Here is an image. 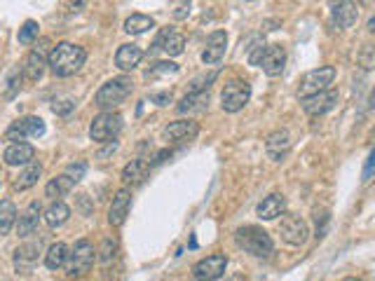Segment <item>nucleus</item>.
Listing matches in <instances>:
<instances>
[{
	"instance_id": "20",
	"label": "nucleus",
	"mask_w": 375,
	"mask_h": 281,
	"mask_svg": "<svg viewBox=\"0 0 375 281\" xmlns=\"http://www.w3.org/2000/svg\"><path fill=\"white\" fill-rule=\"evenodd\" d=\"M36 157V150L33 145L29 143H10L8 150H5V164H10V167H26V164H31Z\"/></svg>"
},
{
	"instance_id": "30",
	"label": "nucleus",
	"mask_w": 375,
	"mask_h": 281,
	"mask_svg": "<svg viewBox=\"0 0 375 281\" xmlns=\"http://www.w3.org/2000/svg\"><path fill=\"white\" fill-rule=\"evenodd\" d=\"M66 260H68V246L63 244V241L52 244L47 248V253H45V265H47L49 270H59V267L66 265Z\"/></svg>"
},
{
	"instance_id": "4",
	"label": "nucleus",
	"mask_w": 375,
	"mask_h": 281,
	"mask_svg": "<svg viewBox=\"0 0 375 281\" xmlns=\"http://www.w3.org/2000/svg\"><path fill=\"white\" fill-rule=\"evenodd\" d=\"M94 258H96V251H94L92 241L80 239V241H75V246L68 251V260L63 267H66V272L70 277H82L85 272L92 270Z\"/></svg>"
},
{
	"instance_id": "1",
	"label": "nucleus",
	"mask_w": 375,
	"mask_h": 281,
	"mask_svg": "<svg viewBox=\"0 0 375 281\" xmlns=\"http://www.w3.org/2000/svg\"><path fill=\"white\" fill-rule=\"evenodd\" d=\"M87 52L80 47V45L73 42H59L56 47H52V52L47 56V66L52 68V73L56 78H70L77 70L85 66Z\"/></svg>"
},
{
	"instance_id": "32",
	"label": "nucleus",
	"mask_w": 375,
	"mask_h": 281,
	"mask_svg": "<svg viewBox=\"0 0 375 281\" xmlns=\"http://www.w3.org/2000/svg\"><path fill=\"white\" fill-rule=\"evenodd\" d=\"M148 29H155V19L148 17V15H132L125 22V31L132 35H139V33H146Z\"/></svg>"
},
{
	"instance_id": "19",
	"label": "nucleus",
	"mask_w": 375,
	"mask_h": 281,
	"mask_svg": "<svg viewBox=\"0 0 375 281\" xmlns=\"http://www.w3.org/2000/svg\"><path fill=\"white\" fill-rule=\"evenodd\" d=\"M265 150H268V155L273 162H282L284 157L289 155L291 150V138H289V131H273L268 136V140H265Z\"/></svg>"
},
{
	"instance_id": "36",
	"label": "nucleus",
	"mask_w": 375,
	"mask_h": 281,
	"mask_svg": "<svg viewBox=\"0 0 375 281\" xmlns=\"http://www.w3.org/2000/svg\"><path fill=\"white\" fill-rule=\"evenodd\" d=\"M85 174H87V164H85V162H73V164H68V167H66V176H68L73 183L82 181V178H85Z\"/></svg>"
},
{
	"instance_id": "24",
	"label": "nucleus",
	"mask_w": 375,
	"mask_h": 281,
	"mask_svg": "<svg viewBox=\"0 0 375 281\" xmlns=\"http://www.w3.org/2000/svg\"><path fill=\"white\" fill-rule=\"evenodd\" d=\"M141 59H144V49L134 42H127L122 45L118 54H115V66L120 70H134L141 63Z\"/></svg>"
},
{
	"instance_id": "2",
	"label": "nucleus",
	"mask_w": 375,
	"mask_h": 281,
	"mask_svg": "<svg viewBox=\"0 0 375 281\" xmlns=\"http://www.w3.org/2000/svg\"><path fill=\"white\" fill-rule=\"evenodd\" d=\"M235 241H237L239 248H244V251L251 253L254 258H268V255L275 251L273 237H270V234L258 225L239 227L235 232Z\"/></svg>"
},
{
	"instance_id": "43",
	"label": "nucleus",
	"mask_w": 375,
	"mask_h": 281,
	"mask_svg": "<svg viewBox=\"0 0 375 281\" xmlns=\"http://www.w3.org/2000/svg\"><path fill=\"white\" fill-rule=\"evenodd\" d=\"M342 281H361V279H354V277H347V279H342Z\"/></svg>"
},
{
	"instance_id": "8",
	"label": "nucleus",
	"mask_w": 375,
	"mask_h": 281,
	"mask_svg": "<svg viewBox=\"0 0 375 281\" xmlns=\"http://www.w3.org/2000/svg\"><path fill=\"white\" fill-rule=\"evenodd\" d=\"M49 38H43L40 42L36 45V49L31 52L29 56L24 59V66H22V73H24V78L29 80V82H38L43 78V73H45V66H47V56L52 49L49 47Z\"/></svg>"
},
{
	"instance_id": "29",
	"label": "nucleus",
	"mask_w": 375,
	"mask_h": 281,
	"mask_svg": "<svg viewBox=\"0 0 375 281\" xmlns=\"http://www.w3.org/2000/svg\"><path fill=\"white\" fill-rule=\"evenodd\" d=\"M43 174V167H40V162H31V164H26V169L19 174V178L15 181V190H29V188H33V185L38 183V178H40Z\"/></svg>"
},
{
	"instance_id": "16",
	"label": "nucleus",
	"mask_w": 375,
	"mask_h": 281,
	"mask_svg": "<svg viewBox=\"0 0 375 281\" xmlns=\"http://www.w3.org/2000/svg\"><path fill=\"white\" fill-rule=\"evenodd\" d=\"M129 207H132V193H129V190H118L113 197L111 209H108V223H111L113 227H120L122 223L127 220Z\"/></svg>"
},
{
	"instance_id": "27",
	"label": "nucleus",
	"mask_w": 375,
	"mask_h": 281,
	"mask_svg": "<svg viewBox=\"0 0 375 281\" xmlns=\"http://www.w3.org/2000/svg\"><path fill=\"white\" fill-rule=\"evenodd\" d=\"M68 218H70V209L61 200L59 202H52L49 207L45 209V223H47L49 227H59Z\"/></svg>"
},
{
	"instance_id": "9",
	"label": "nucleus",
	"mask_w": 375,
	"mask_h": 281,
	"mask_svg": "<svg viewBox=\"0 0 375 281\" xmlns=\"http://www.w3.org/2000/svg\"><path fill=\"white\" fill-rule=\"evenodd\" d=\"M280 234L289 246H303L309 237V227L300 216L286 214L280 223Z\"/></svg>"
},
{
	"instance_id": "22",
	"label": "nucleus",
	"mask_w": 375,
	"mask_h": 281,
	"mask_svg": "<svg viewBox=\"0 0 375 281\" xmlns=\"http://www.w3.org/2000/svg\"><path fill=\"white\" fill-rule=\"evenodd\" d=\"M40 202H31L29 207L24 209V214L19 216V223H17V234L19 237H29L38 230V220H40Z\"/></svg>"
},
{
	"instance_id": "25",
	"label": "nucleus",
	"mask_w": 375,
	"mask_h": 281,
	"mask_svg": "<svg viewBox=\"0 0 375 281\" xmlns=\"http://www.w3.org/2000/svg\"><path fill=\"white\" fill-rule=\"evenodd\" d=\"M206 108H209V92H190L181 99L176 111L181 115H185V113H202Z\"/></svg>"
},
{
	"instance_id": "37",
	"label": "nucleus",
	"mask_w": 375,
	"mask_h": 281,
	"mask_svg": "<svg viewBox=\"0 0 375 281\" xmlns=\"http://www.w3.org/2000/svg\"><path fill=\"white\" fill-rule=\"evenodd\" d=\"M52 111H54V115H61V118H66V115H70V113L75 111V101H70V99L56 101V104L52 106Z\"/></svg>"
},
{
	"instance_id": "10",
	"label": "nucleus",
	"mask_w": 375,
	"mask_h": 281,
	"mask_svg": "<svg viewBox=\"0 0 375 281\" xmlns=\"http://www.w3.org/2000/svg\"><path fill=\"white\" fill-rule=\"evenodd\" d=\"M225 270H228V258L221 253H216V255H206V258H202L199 263H195V267H192V277L197 281H216L223 277Z\"/></svg>"
},
{
	"instance_id": "39",
	"label": "nucleus",
	"mask_w": 375,
	"mask_h": 281,
	"mask_svg": "<svg viewBox=\"0 0 375 281\" xmlns=\"http://www.w3.org/2000/svg\"><path fill=\"white\" fill-rule=\"evenodd\" d=\"M190 3H176V10H174V19H185L190 15Z\"/></svg>"
},
{
	"instance_id": "33",
	"label": "nucleus",
	"mask_w": 375,
	"mask_h": 281,
	"mask_svg": "<svg viewBox=\"0 0 375 281\" xmlns=\"http://www.w3.org/2000/svg\"><path fill=\"white\" fill-rule=\"evenodd\" d=\"M176 70H178L176 63L158 61V63H153V66L146 70V80H155V78H160V75H171V73H176Z\"/></svg>"
},
{
	"instance_id": "23",
	"label": "nucleus",
	"mask_w": 375,
	"mask_h": 281,
	"mask_svg": "<svg viewBox=\"0 0 375 281\" xmlns=\"http://www.w3.org/2000/svg\"><path fill=\"white\" fill-rule=\"evenodd\" d=\"M284 211H286V197L270 195L258 204L256 214H258V218H263V220H275V218H280V216H284Z\"/></svg>"
},
{
	"instance_id": "18",
	"label": "nucleus",
	"mask_w": 375,
	"mask_h": 281,
	"mask_svg": "<svg viewBox=\"0 0 375 281\" xmlns=\"http://www.w3.org/2000/svg\"><path fill=\"white\" fill-rule=\"evenodd\" d=\"M155 47L162 49L167 56H178L183 54V47H185V38L176 33V31H171V26H167L160 31L158 40H155Z\"/></svg>"
},
{
	"instance_id": "28",
	"label": "nucleus",
	"mask_w": 375,
	"mask_h": 281,
	"mask_svg": "<svg viewBox=\"0 0 375 281\" xmlns=\"http://www.w3.org/2000/svg\"><path fill=\"white\" fill-rule=\"evenodd\" d=\"M73 188H75V183L70 181L66 174H61V176L52 178V181L47 183V188H45V195L52 197L54 202H59V197H66Z\"/></svg>"
},
{
	"instance_id": "12",
	"label": "nucleus",
	"mask_w": 375,
	"mask_h": 281,
	"mask_svg": "<svg viewBox=\"0 0 375 281\" xmlns=\"http://www.w3.org/2000/svg\"><path fill=\"white\" fill-rule=\"evenodd\" d=\"M335 104H338V92L326 89V92H319V94H314V97L303 99V111L307 115H312V118H319V115L333 111Z\"/></svg>"
},
{
	"instance_id": "41",
	"label": "nucleus",
	"mask_w": 375,
	"mask_h": 281,
	"mask_svg": "<svg viewBox=\"0 0 375 281\" xmlns=\"http://www.w3.org/2000/svg\"><path fill=\"white\" fill-rule=\"evenodd\" d=\"M373 167H375V157H373V152H371V155H368V159H366L364 181H371V176H373Z\"/></svg>"
},
{
	"instance_id": "11",
	"label": "nucleus",
	"mask_w": 375,
	"mask_h": 281,
	"mask_svg": "<svg viewBox=\"0 0 375 281\" xmlns=\"http://www.w3.org/2000/svg\"><path fill=\"white\" fill-rule=\"evenodd\" d=\"M45 134V122L40 118H33V115H26V118L17 120L15 125L10 127L8 134H5V140H19V143H24V138L29 136H43Z\"/></svg>"
},
{
	"instance_id": "38",
	"label": "nucleus",
	"mask_w": 375,
	"mask_h": 281,
	"mask_svg": "<svg viewBox=\"0 0 375 281\" xmlns=\"http://www.w3.org/2000/svg\"><path fill=\"white\" fill-rule=\"evenodd\" d=\"M263 54H265V45H256L254 49H251V54H249V63L251 66H261V59H263Z\"/></svg>"
},
{
	"instance_id": "7",
	"label": "nucleus",
	"mask_w": 375,
	"mask_h": 281,
	"mask_svg": "<svg viewBox=\"0 0 375 281\" xmlns=\"http://www.w3.org/2000/svg\"><path fill=\"white\" fill-rule=\"evenodd\" d=\"M251 99V85L244 80H230L223 87L221 94V108L225 113H239Z\"/></svg>"
},
{
	"instance_id": "21",
	"label": "nucleus",
	"mask_w": 375,
	"mask_h": 281,
	"mask_svg": "<svg viewBox=\"0 0 375 281\" xmlns=\"http://www.w3.org/2000/svg\"><path fill=\"white\" fill-rule=\"evenodd\" d=\"M199 134V125L192 120H176L164 129V136L174 140V143H183V140H192Z\"/></svg>"
},
{
	"instance_id": "31",
	"label": "nucleus",
	"mask_w": 375,
	"mask_h": 281,
	"mask_svg": "<svg viewBox=\"0 0 375 281\" xmlns=\"http://www.w3.org/2000/svg\"><path fill=\"white\" fill-rule=\"evenodd\" d=\"M17 225V207L10 200L0 202V234H10V230Z\"/></svg>"
},
{
	"instance_id": "34",
	"label": "nucleus",
	"mask_w": 375,
	"mask_h": 281,
	"mask_svg": "<svg viewBox=\"0 0 375 281\" xmlns=\"http://www.w3.org/2000/svg\"><path fill=\"white\" fill-rule=\"evenodd\" d=\"M38 33H40V26H38V22L29 19V22H24V26L19 29V42H22V45L36 42L38 40Z\"/></svg>"
},
{
	"instance_id": "15",
	"label": "nucleus",
	"mask_w": 375,
	"mask_h": 281,
	"mask_svg": "<svg viewBox=\"0 0 375 281\" xmlns=\"http://www.w3.org/2000/svg\"><path fill=\"white\" fill-rule=\"evenodd\" d=\"M43 251V241L33 239V241H26L15 251V267L17 272H31L33 265L38 263V255Z\"/></svg>"
},
{
	"instance_id": "35",
	"label": "nucleus",
	"mask_w": 375,
	"mask_h": 281,
	"mask_svg": "<svg viewBox=\"0 0 375 281\" xmlns=\"http://www.w3.org/2000/svg\"><path fill=\"white\" fill-rule=\"evenodd\" d=\"M99 253H101V255H99L101 263H111V260L115 258V253H118V241L111 239V237L103 239V244H101V251H99Z\"/></svg>"
},
{
	"instance_id": "6",
	"label": "nucleus",
	"mask_w": 375,
	"mask_h": 281,
	"mask_svg": "<svg viewBox=\"0 0 375 281\" xmlns=\"http://www.w3.org/2000/svg\"><path fill=\"white\" fill-rule=\"evenodd\" d=\"M335 80V68L333 66H319L303 78L300 82V89H298V99H307V97H314L319 92H326L328 85H333Z\"/></svg>"
},
{
	"instance_id": "3",
	"label": "nucleus",
	"mask_w": 375,
	"mask_h": 281,
	"mask_svg": "<svg viewBox=\"0 0 375 281\" xmlns=\"http://www.w3.org/2000/svg\"><path fill=\"white\" fill-rule=\"evenodd\" d=\"M134 82L132 78L122 75V78H113L103 85L94 97V106L101 108L103 113H113V108H118L120 104H125L127 97L132 94Z\"/></svg>"
},
{
	"instance_id": "13",
	"label": "nucleus",
	"mask_w": 375,
	"mask_h": 281,
	"mask_svg": "<svg viewBox=\"0 0 375 281\" xmlns=\"http://www.w3.org/2000/svg\"><path fill=\"white\" fill-rule=\"evenodd\" d=\"M225 47H228V33H225V31H213V33L206 38V47L202 49V61L206 66L221 63V59L225 56Z\"/></svg>"
},
{
	"instance_id": "17",
	"label": "nucleus",
	"mask_w": 375,
	"mask_h": 281,
	"mask_svg": "<svg viewBox=\"0 0 375 281\" xmlns=\"http://www.w3.org/2000/svg\"><path fill=\"white\" fill-rule=\"evenodd\" d=\"M331 19L338 29H352L359 22V5L357 3H333Z\"/></svg>"
},
{
	"instance_id": "40",
	"label": "nucleus",
	"mask_w": 375,
	"mask_h": 281,
	"mask_svg": "<svg viewBox=\"0 0 375 281\" xmlns=\"http://www.w3.org/2000/svg\"><path fill=\"white\" fill-rule=\"evenodd\" d=\"M151 99H153L158 106H167V104H171V94H169V92H158V94H151Z\"/></svg>"
},
{
	"instance_id": "5",
	"label": "nucleus",
	"mask_w": 375,
	"mask_h": 281,
	"mask_svg": "<svg viewBox=\"0 0 375 281\" xmlns=\"http://www.w3.org/2000/svg\"><path fill=\"white\" fill-rule=\"evenodd\" d=\"M120 131H122V118L118 113H99L92 120V127H89V136L96 143H115Z\"/></svg>"
},
{
	"instance_id": "26",
	"label": "nucleus",
	"mask_w": 375,
	"mask_h": 281,
	"mask_svg": "<svg viewBox=\"0 0 375 281\" xmlns=\"http://www.w3.org/2000/svg\"><path fill=\"white\" fill-rule=\"evenodd\" d=\"M148 171H151V164H148L146 159H132V162L122 169V181L127 185H139V183H144Z\"/></svg>"
},
{
	"instance_id": "14",
	"label": "nucleus",
	"mask_w": 375,
	"mask_h": 281,
	"mask_svg": "<svg viewBox=\"0 0 375 281\" xmlns=\"http://www.w3.org/2000/svg\"><path fill=\"white\" fill-rule=\"evenodd\" d=\"M284 66H286V52H284L282 45H265V54L261 59V68L265 70V75L277 78V75L284 73Z\"/></svg>"
},
{
	"instance_id": "42",
	"label": "nucleus",
	"mask_w": 375,
	"mask_h": 281,
	"mask_svg": "<svg viewBox=\"0 0 375 281\" xmlns=\"http://www.w3.org/2000/svg\"><path fill=\"white\" fill-rule=\"evenodd\" d=\"M361 61H364V68H371L373 66V61H371V47L366 45V49H364V56H361Z\"/></svg>"
}]
</instances>
